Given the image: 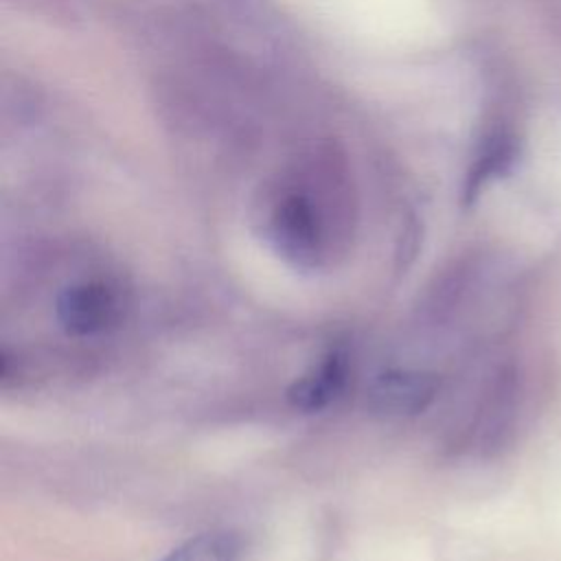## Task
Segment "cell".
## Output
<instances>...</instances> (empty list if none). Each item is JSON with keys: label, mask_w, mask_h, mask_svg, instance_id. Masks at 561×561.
I'll return each instance as SVG.
<instances>
[{"label": "cell", "mask_w": 561, "mask_h": 561, "mask_svg": "<svg viewBox=\"0 0 561 561\" xmlns=\"http://www.w3.org/2000/svg\"><path fill=\"white\" fill-rule=\"evenodd\" d=\"M440 390V379L432 370L388 368L379 373L366 390V408L379 419H408L425 412Z\"/></svg>", "instance_id": "cell-3"}, {"label": "cell", "mask_w": 561, "mask_h": 561, "mask_svg": "<svg viewBox=\"0 0 561 561\" xmlns=\"http://www.w3.org/2000/svg\"><path fill=\"white\" fill-rule=\"evenodd\" d=\"M267 239L274 250L296 270H316L329 250V226L322 210L307 191H287L267 217Z\"/></svg>", "instance_id": "cell-1"}, {"label": "cell", "mask_w": 561, "mask_h": 561, "mask_svg": "<svg viewBox=\"0 0 561 561\" xmlns=\"http://www.w3.org/2000/svg\"><path fill=\"white\" fill-rule=\"evenodd\" d=\"M351 373L348 353L340 346L329 348L300 377H296L285 397L294 410L320 412L329 408L346 388Z\"/></svg>", "instance_id": "cell-4"}, {"label": "cell", "mask_w": 561, "mask_h": 561, "mask_svg": "<svg viewBox=\"0 0 561 561\" xmlns=\"http://www.w3.org/2000/svg\"><path fill=\"white\" fill-rule=\"evenodd\" d=\"M515 158H517V140L506 131L491 134L484 140V145L467 175V182L462 188V202L473 204V199L478 197L482 186L489 180L504 175L513 167Z\"/></svg>", "instance_id": "cell-5"}, {"label": "cell", "mask_w": 561, "mask_h": 561, "mask_svg": "<svg viewBox=\"0 0 561 561\" xmlns=\"http://www.w3.org/2000/svg\"><path fill=\"white\" fill-rule=\"evenodd\" d=\"M517 401H519V375L515 368H504L497 375V381L493 386L491 399H489V419H486V436L484 440L491 447H497L508 436L515 414H517Z\"/></svg>", "instance_id": "cell-7"}, {"label": "cell", "mask_w": 561, "mask_h": 561, "mask_svg": "<svg viewBox=\"0 0 561 561\" xmlns=\"http://www.w3.org/2000/svg\"><path fill=\"white\" fill-rule=\"evenodd\" d=\"M241 537L234 530H206L171 548L160 561H239Z\"/></svg>", "instance_id": "cell-6"}, {"label": "cell", "mask_w": 561, "mask_h": 561, "mask_svg": "<svg viewBox=\"0 0 561 561\" xmlns=\"http://www.w3.org/2000/svg\"><path fill=\"white\" fill-rule=\"evenodd\" d=\"M125 311L118 285L103 278L77 280L64 287L55 300V318L72 337H94L114 329Z\"/></svg>", "instance_id": "cell-2"}]
</instances>
